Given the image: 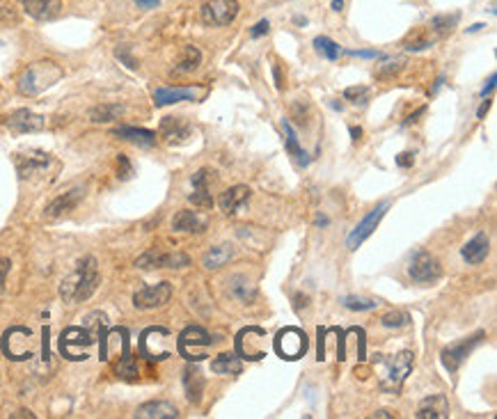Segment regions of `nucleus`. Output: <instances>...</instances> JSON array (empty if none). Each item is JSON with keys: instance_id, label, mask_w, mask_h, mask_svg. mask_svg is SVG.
Wrapping results in <instances>:
<instances>
[{"instance_id": "nucleus-1", "label": "nucleus", "mask_w": 497, "mask_h": 419, "mask_svg": "<svg viewBox=\"0 0 497 419\" xmlns=\"http://www.w3.org/2000/svg\"><path fill=\"white\" fill-rule=\"evenodd\" d=\"M99 286V264L94 257H83L81 262L76 264V271L72 275H67L60 284V296L62 301L74 305V303H83L89 296L96 291Z\"/></svg>"}, {"instance_id": "nucleus-2", "label": "nucleus", "mask_w": 497, "mask_h": 419, "mask_svg": "<svg viewBox=\"0 0 497 419\" xmlns=\"http://www.w3.org/2000/svg\"><path fill=\"white\" fill-rule=\"evenodd\" d=\"M60 78H62V69L55 62H37L28 67L23 76L18 78V92L28 96H37L46 92L48 87H53Z\"/></svg>"}, {"instance_id": "nucleus-3", "label": "nucleus", "mask_w": 497, "mask_h": 419, "mask_svg": "<svg viewBox=\"0 0 497 419\" xmlns=\"http://www.w3.org/2000/svg\"><path fill=\"white\" fill-rule=\"evenodd\" d=\"M213 344L211 335L200 325H188L186 330L179 335L177 348L188 362H202L206 357V348Z\"/></svg>"}, {"instance_id": "nucleus-4", "label": "nucleus", "mask_w": 497, "mask_h": 419, "mask_svg": "<svg viewBox=\"0 0 497 419\" xmlns=\"http://www.w3.org/2000/svg\"><path fill=\"white\" fill-rule=\"evenodd\" d=\"M408 273L413 277V282H417V284H431V282H435V279H440L442 266H440V262L431 252L417 250L413 255V259H411Z\"/></svg>"}, {"instance_id": "nucleus-5", "label": "nucleus", "mask_w": 497, "mask_h": 419, "mask_svg": "<svg viewBox=\"0 0 497 419\" xmlns=\"http://www.w3.org/2000/svg\"><path fill=\"white\" fill-rule=\"evenodd\" d=\"M275 351L284 360H298L307 353V335L298 328H284L275 337Z\"/></svg>"}, {"instance_id": "nucleus-6", "label": "nucleus", "mask_w": 497, "mask_h": 419, "mask_svg": "<svg viewBox=\"0 0 497 419\" xmlns=\"http://www.w3.org/2000/svg\"><path fill=\"white\" fill-rule=\"evenodd\" d=\"M387 206H390V202L376 204V206L372 208V211L367 213V216L362 218V220L353 227V232L349 234V238H346V245H349V250H357V247H360V245L367 241V238H369V236L376 232V227L381 225L383 216H385V211H387Z\"/></svg>"}, {"instance_id": "nucleus-7", "label": "nucleus", "mask_w": 497, "mask_h": 419, "mask_svg": "<svg viewBox=\"0 0 497 419\" xmlns=\"http://www.w3.org/2000/svg\"><path fill=\"white\" fill-rule=\"evenodd\" d=\"M238 0H208L202 5V21L213 28L230 26L238 16Z\"/></svg>"}, {"instance_id": "nucleus-8", "label": "nucleus", "mask_w": 497, "mask_h": 419, "mask_svg": "<svg viewBox=\"0 0 497 419\" xmlns=\"http://www.w3.org/2000/svg\"><path fill=\"white\" fill-rule=\"evenodd\" d=\"M413 362H415V355L411 351H401L399 355H394V360L387 362V374L385 378L381 381V387L385 392H392L396 394L401 390V385L406 381V376L411 374V369H413Z\"/></svg>"}, {"instance_id": "nucleus-9", "label": "nucleus", "mask_w": 497, "mask_h": 419, "mask_svg": "<svg viewBox=\"0 0 497 419\" xmlns=\"http://www.w3.org/2000/svg\"><path fill=\"white\" fill-rule=\"evenodd\" d=\"M266 330L257 325L245 328V330L238 333L236 337V353L245 357V360H262L266 357Z\"/></svg>"}, {"instance_id": "nucleus-10", "label": "nucleus", "mask_w": 497, "mask_h": 419, "mask_svg": "<svg viewBox=\"0 0 497 419\" xmlns=\"http://www.w3.org/2000/svg\"><path fill=\"white\" fill-rule=\"evenodd\" d=\"M30 337H33V333H30L28 328H21V325L9 328L3 337V353L9 360H28V357H33Z\"/></svg>"}, {"instance_id": "nucleus-11", "label": "nucleus", "mask_w": 497, "mask_h": 419, "mask_svg": "<svg viewBox=\"0 0 497 419\" xmlns=\"http://www.w3.org/2000/svg\"><path fill=\"white\" fill-rule=\"evenodd\" d=\"M53 165L51 154L39 152V149H28V152L16 154V169L21 179H33L39 174H46L48 167Z\"/></svg>"}, {"instance_id": "nucleus-12", "label": "nucleus", "mask_w": 497, "mask_h": 419, "mask_svg": "<svg viewBox=\"0 0 497 419\" xmlns=\"http://www.w3.org/2000/svg\"><path fill=\"white\" fill-rule=\"evenodd\" d=\"M172 296V284L170 282H158V284H147L140 286L138 291L133 294V305L135 309H156V307H163Z\"/></svg>"}, {"instance_id": "nucleus-13", "label": "nucleus", "mask_w": 497, "mask_h": 419, "mask_svg": "<svg viewBox=\"0 0 497 419\" xmlns=\"http://www.w3.org/2000/svg\"><path fill=\"white\" fill-rule=\"evenodd\" d=\"M191 264V257L184 252H161L152 247L143 257H138L135 266L143 271H152V268H186Z\"/></svg>"}, {"instance_id": "nucleus-14", "label": "nucleus", "mask_w": 497, "mask_h": 419, "mask_svg": "<svg viewBox=\"0 0 497 419\" xmlns=\"http://www.w3.org/2000/svg\"><path fill=\"white\" fill-rule=\"evenodd\" d=\"M484 333H474L472 337H468V339H463V342H459V344H454V346H449V348H445V351L440 353V357H442V364H445V369L449 374H454L456 369H459L463 362H465V357H468L476 346H479L481 342H484Z\"/></svg>"}, {"instance_id": "nucleus-15", "label": "nucleus", "mask_w": 497, "mask_h": 419, "mask_svg": "<svg viewBox=\"0 0 497 419\" xmlns=\"http://www.w3.org/2000/svg\"><path fill=\"white\" fill-rule=\"evenodd\" d=\"M89 344H92V335L83 330V328H67L62 337H60V351L69 360H85L87 355L78 351V348H87Z\"/></svg>"}, {"instance_id": "nucleus-16", "label": "nucleus", "mask_w": 497, "mask_h": 419, "mask_svg": "<svg viewBox=\"0 0 497 419\" xmlns=\"http://www.w3.org/2000/svg\"><path fill=\"white\" fill-rule=\"evenodd\" d=\"M85 195V188H72V191H67L62 195H57L51 204H48L44 208V218H48V220H55V218H62L65 213L74 211V208L78 206V202L83 199Z\"/></svg>"}, {"instance_id": "nucleus-17", "label": "nucleus", "mask_w": 497, "mask_h": 419, "mask_svg": "<svg viewBox=\"0 0 497 419\" xmlns=\"http://www.w3.org/2000/svg\"><path fill=\"white\" fill-rule=\"evenodd\" d=\"M7 128L12 131L14 135H23V133H37L44 128V117L37 115V113H30V111H16L7 117Z\"/></svg>"}, {"instance_id": "nucleus-18", "label": "nucleus", "mask_w": 497, "mask_h": 419, "mask_svg": "<svg viewBox=\"0 0 497 419\" xmlns=\"http://www.w3.org/2000/svg\"><path fill=\"white\" fill-rule=\"evenodd\" d=\"M417 419H447L449 417V401L445 394H431L420 403L415 413Z\"/></svg>"}, {"instance_id": "nucleus-19", "label": "nucleus", "mask_w": 497, "mask_h": 419, "mask_svg": "<svg viewBox=\"0 0 497 419\" xmlns=\"http://www.w3.org/2000/svg\"><path fill=\"white\" fill-rule=\"evenodd\" d=\"M161 138L167 145H184L191 138V126L179 117H165L161 124Z\"/></svg>"}, {"instance_id": "nucleus-20", "label": "nucleus", "mask_w": 497, "mask_h": 419, "mask_svg": "<svg viewBox=\"0 0 497 419\" xmlns=\"http://www.w3.org/2000/svg\"><path fill=\"white\" fill-rule=\"evenodd\" d=\"M184 390H186V398L191 401L193 406H197L202 401V394H204V376L202 371L197 369L195 364H188L184 369Z\"/></svg>"}, {"instance_id": "nucleus-21", "label": "nucleus", "mask_w": 497, "mask_h": 419, "mask_svg": "<svg viewBox=\"0 0 497 419\" xmlns=\"http://www.w3.org/2000/svg\"><path fill=\"white\" fill-rule=\"evenodd\" d=\"M230 286H227V291H230L232 298H236L238 303H245V305H250L255 298H257V284L252 282L247 275H232L230 277V282H227Z\"/></svg>"}, {"instance_id": "nucleus-22", "label": "nucleus", "mask_w": 497, "mask_h": 419, "mask_svg": "<svg viewBox=\"0 0 497 419\" xmlns=\"http://www.w3.org/2000/svg\"><path fill=\"white\" fill-rule=\"evenodd\" d=\"M172 229H174V232H186V234H200V232H204V229H206V220L197 211L184 208V211H179L174 216Z\"/></svg>"}, {"instance_id": "nucleus-23", "label": "nucleus", "mask_w": 497, "mask_h": 419, "mask_svg": "<svg viewBox=\"0 0 497 419\" xmlns=\"http://www.w3.org/2000/svg\"><path fill=\"white\" fill-rule=\"evenodd\" d=\"M197 99V89L193 87H161L154 92V101L156 106H170L179 101H195Z\"/></svg>"}, {"instance_id": "nucleus-24", "label": "nucleus", "mask_w": 497, "mask_h": 419, "mask_svg": "<svg viewBox=\"0 0 497 419\" xmlns=\"http://www.w3.org/2000/svg\"><path fill=\"white\" fill-rule=\"evenodd\" d=\"M60 3L62 0H21L23 9L33 18H37V21H48V18L57 16Z\"/></svg>"}, {"instance_id": "nucleus-25", "label": "nucleus", "mask_w": 497, "mask_h": 419, "mask_svg": "<svg viewBox=\"0 0 497 419\" xmlns=\"http://www.w3.org/2000/svg\"><path fill=\"white\" fill-rule=\"evenodd\" d=\"M135 417L138 419H174L179 417V410L167 401H149L138 408Z\"/></svg>"}, {"instance_id": "nucleus-26", "label": "nucleus", "mask_w": 497, "mask_h": 419, "mask_svg": "<svg viewBox=\"0 0 497 419\" xmlns=\"http://www.w3.org/2000/svg\"><path fill=\"white\" fill-rule=\"evenodd\" d=\"M247 199H250V188L247 186H232L230 191H225L220 195V199H218V204H220V208L225 213H236L238 208H241Z\"/></svg>"}, {"instance_id": "nucleus-27", "label": "nucleus", "mask_w": 497, "mask_h": 419, "mask_svg": "<svg viewBox=\"0 0 497 419\" xmlns=\"http://www.w3.org/2000/svg\"><path fill=\"white\" fill-rule=\"evenodd\" d=\"M488 236H486V232H479L476 234L472 241H468V245L463 247L461 250V255H463V259L468 264H481L486 257H488Z\"/></svg>"}, {"instance_id": "nucleus-28", "label": "nucleus", "mask_w": 497, "mask_h": 419, "mask_svg": "<svg viewBox=\"0 0 497 419\" xmlns=\"http://www.w3.org/2000/svg\"><path fill=\"white\" fill-rule=\"evenodd\" d=\"M113 135L119 138V140H128V143L140 145V147H154L156 145V133L147 131V128L119 126V128H113Z\"/></svg>"}, {"instance_id": "nucleus-29", "label": "nucleus", "mask_w": 497, "mask_h": 419, "mask_svg": "<svg viewBox=\"0 0 497 419\" xmlns=\"http://www.w3.org/2000/svg\"><path fill=\"white\" fill-rule=\"evenodd\" d=\"M211 371L213 374H220V376H238L243 371V364H241V357L236 353H223L218 355L216 360L211 362Z\"/></svg>"}, {"instance_id": "nucleus-30", "label": "nucleus", "mask_w": 497, "mask_h": 419, "mask_svg": "<svg viewBox=\"0 0 497 419\" xmlns=\"http://www.w3.org/2000/svg\"><path fill=\"white\" fill-rule=\"evenodd\" d=\"M234 257V250H232V245H216L211 247L204 257H202V266L206 268V271H216V268H220L225 266L230 259Z\"/></svg>"}, {"instance_id": "nucleus-31", "label": "nucleus", "mask_w": 497, "mask_h": 419, "mask_svg": "<svg viewBox=\"0 0 497 419\" xmlns=\"http://www.w3.org/2000/svg\"><path fill=\"white\" fill-rule=\"evenodd\" d=\"M119 115H124V106H119V104H101V106H94L92 111H89V122L108 124V122H113V119H117Z\"/></svg>"}, {"instance_id": "nucleus-32", "label": "nucleus", "mask_w": 497, "mask_h": 419, "mask_svg": "<svg viewBox=\"0 0 497 419\" xmlns=\"http://www.w3.org/2000/svg\"><path fill=\"white\" fill-rule=\"evenodd\" d=\"M200 62H202V53L197 51L195 46H186L184 53H182V60H179L172 69V74H191L200 67Z\"/></svg>"}, {"instance_id": "nucleus-33", "label": "nucleus", "mask_w": 497, "mask_h": 419, "mask_svg": "<svg viewBox=\"0 0 497 419\" xmlns=\"http://www.w3.org/2000/svg\"><path fill=\"white\" fill-rule=\"evenodd\" d=\"M456 23H459V14H452V16L449 14H440V16L431 18L429 30L433 33V39H442V37L454 33Z\"/></svg>"}, {"instance_id": "nucleus-34", "label": "nucleus", "mask_w": 497, "mask_h": 419, "mask_svg": "<svg viewBox=\"0 0 497 419\" xmlns=\"http://www.w3.org/2000/svg\"><path fill=\"white\" fill-rule=\"evenodd\" d=\"M282 126H284V133H286V152H289L298 163L307 165V163H310V158H307L305 149L301 147V143H298V135L294 131L291 122H282Z\"/></svg>"}, {"instance_id": "nucleus-35", "label": "nucleus", "mask_w": 497, "mask_h": 419, "mask_svg": "<svg viewBox=\"0 0 497 419\" xmlns=\"http://www.w3.org/2000/svg\"><path fill=\"white\" fill-rule=\"evenodd\" d=\"M122 346H124V353H122V362L117 364V374L122 376V378H126V381H133V378L138 376V367H135V362H133L131 353H128L126 333H124V342H122Z\"/></svg>"}, {"instance_id": "nucleus-36", "label": "nucleus", "mask_w": 497, "mask_h": 419, "mask_svg": "<svg viewBox=\"0 0 497 419\" xmlns=\"http://www.w3.org/2000/svg\"><path fill=\"white\" fill-rule=\"evenodd\" d=\"M314 48L316 51H319L325 60H337L342 55V46L337 44V42H333L330 37H316L314 39Z\"/></svg>"}, {"instance_id": "nucleus-37", "label": "nucleus", "mask_w": 497, "mask_h": 419, "mask_svg": "<svg viewBox=\"0 0 497 419\" xmlns=\"http://www.w3.org/2000/svg\"><path fill=\"white\" fill-rule=\"evenodd\" d=\"M406 60L403 57H394V60H385L383 65H379V69H376V78H381V81H387V78L396 76L403 69Z\"/></svg>"}, {"instance_id": "nucleus-38", "label": "nucleus", "mask_w": 497, "mask_h": 419, "mask_svg": "<svg viewBox=\"0 0 497 419\" xmlns=\"http://www.w3.org/2000/svg\"><path fill=\"white\" fill-rule=\"evenodd\" d=\"M369 94H372V89L364 87V85H353V87L344 89V99L355 106H364L367 101H369Z\"/></svg>"}, {"instance_id": "nucleus-39", "label": "nucleus", "mask_w": 497, "mask_h": 419, "mask_svg": "<svg viewBox=\"0 0 497 419\" xmlns=\"http://www.w3.org/2000/svg\"><path fill=\"white\" fill-rule=\"evenodd\" d=\"M342 305L346 309H353V312H369V309L379 307V303H376V301H367V298H357V296L342 298Z\"/></svg>"}, {"instance_id": "nucleus-40", "label": "nucleus", "mask_w": 497, "mask_h": 419, "mask_svg": "<svg viewBox=\"0 0 497 419\" xmlns=\"http://www.w3.org/2000/svg\"><path fill=\"white\" fill-rule=\"evenodd\" d=\"M188 199H191L193 206H200V208H211L213 206V197H211V193H208V188H195V193Z\"/></svg>"}, {"instance_id": "nucleus-41", "label": "nucleus", "mask_w": 497, "mask_h": 419, "mask_svg": "<svg viewBox=\"0 0 497 419\" xmlns=\"http://www.w3.org/2000/svg\"><path fill=\"white\" fill-rule=\"evenodd\" d=\"M381 323L385 328H403V325L411 323V316L406 314V312H390V314H385L381 318Z\"/></svg>"}, {"instance_id": "nucleus-42", "label": "nucleus", "mask_w": 497, "mask_h": 419, "mask_svg": "<svg viewBox=\"0 0 497 419\" xmlns=\"http://www.w3.org/2000/svg\"><path fill=\"white\" fill-rule=\"evenodd\" d=\"M433 42H435L433 37L424 35V33H417L415 37H411L408 42H406V48H408V51H424V48H429Z\"/></svg>"}, {"instance_id": "nucleus-43", "label": "nucleus", "mask_w": 497, "mask_h": 419, "mask_svg": "<svg viewBox=\"0 0 497 419\" xmlns=\"http://www.w3.org/2000/svg\"><path fill=\"white\" fill-rule=\"evenodd\" d=\"M131 174H133L131 161H128L124 154H119L117 156V177L122 179V181H126V179H131Z\"/></svg>"}, {"instance_id": "nucleus-44", "label": "nucleus", "mask_w": 497, "mask_h": 419, "mask_svg": "<svg viewBox=\"0 0 497 419\" xmlns=\"http://www.w3.org/2000/svg\"><path fill=\"white\" fill-rule=\"evenodd\" d=\"M413 163H415V156L411 152H403V154L396 156V165L399 167H411Z\"/></svg>"}, {"instance_id": "nucleus-45", "label": "nucleus", "mask_w": 497, "mask_h": 419, "mask_svg": "<svg viewBox=\"0 0 497 419\" xmlns=\"http://www.w3.org/2000/svg\"><path fill=\"white\" fill-rule=\"evenodd\" d=\"M268 28H271V23H268V21H259V23H257L252 30H250V37H262V35H266L268 33Z\"/></svg>"}, {"instance_id": "nucleus-46", "label": "nucleus", "mask_w": 497, "mask_h": 419, "mask_svg": "<svg viewBox=\"0 0 497 419\" xmlns=\"http://www.w3.org/2000/svg\"><path fill=\"white\" fill-rule=\"evenodd\" d=\"M346 55H353V57H381L379 51H342Z\"/></svg>"}, {"instance_id": "nucleus-47", "label": "nucleus", "mask_w": 497, "mask_h": 419, "mask_svg": "<svg viewBox=\"0 0 497 419\" xmlns=\"http://www.w3.org/2000/svg\"><path fill=\"white\" fill-rule=\"evenodd\" d=\"M9 259H0V289H3V282H5V275L9 273Z\"/></svg>"}, {"instance_id": "nucleus-48", "label": "nucleus", "mask_w": 497, "mask_h": 419, "mask_svg": "<svg viewBox=\"0 0 497 419\" xmlns=\"http://www.w3.org/2000/svg\"><path fill=\"white\" fill-rule=\"evenodd\" d=\"M495 74H491V78H488V85H486L484 89H481V99H486V96H491L493 94V89H495Z\"/></svg>"}, {"instance_id": "nucleus-49", "label": "nucleus", "mask_w": 497, "mask_h": 419, "mask_svg": "<svg viewBox=\"0 0 497 419\" xmlns=\"http://www.w3.org/2000/svg\"><path fill=\"white\" fill-rule=\"evenodd\" d=\"M488 108H491V99H488V96H486V99H484V104H481V108H479V111H476V117H479V119H481V117H484L486 113H488Z\"/></svg>"}, {"instance_id": "nucleus-50", "label": "nucleus", "mask_w": 497, "mask_h": 419, "mask_svg": "<svg viewBox=\"0 0 497 419\" xmlns=\"http://www.w3.org/2000/svg\"><path fill=\"white\" fill-rule=\"evenodd\" d=\"M138 5H140L143 9H154V7H158V0H135Z\"/></svg>"}, {"instance_id": "nucleus-51", "label": "nucleus", "mask_w": 497, "mask_h": 419, "mask_svg": "<svg viewBox=\"0 0 497 419\" xmlns=\"http://www.w3.org/2000/svg\"><path fill=\"white\" fill-rule=\"evenodd\" d=\"M426 113V108H420V111H417L415 115H411L408 117V122H406V124H411V122H417V117H420V115H424Z\"/></svg>"}, {"instance_id": "nucleus-52", "label": "nucleus", "mask_w": 497, "mask_h": 419, "mask_svg": "<svg viewBox=\"0 0 497 419\" xmlns=\"http://www.w3.org/2000/svg\"><path fill=\"white\" fill-rule=\"evenodd\" d=\"M351 135H353V140L357 143V140H360V135H362V128H355V126H351Z\"/></svg>"}, {"instance_id": "nucleus-53", "label": "nucleus", "mask_w": 497, "mask_h": 419, "mask_svg": "<svg viewBox=\"0 0 497 419\" xmlns=\"http://www.w3.org/2000/svg\"><path fill=\"white\" fill-rule=\"evenodd\" d=\"M342 7H344V0H333V9H335V12H340Z\"/></svg>"}, {"instance_id": "nucleus-54", "label": "nucleus", "mask_w": 497, "mask_h": 419, "mask_svg": "<svg viewBox=\"0 0 497 419\" xmlns=\"http://www.w3.org/2000/svg\"><path fill=\"white\" fill-rule=\"evenodd\" d=\"M12 417H35L33 413H28V410H18L16 415H12Z\"/></svg>"}, {"instance_id": "nucleus-55", "label": "nucleus", "mask_w": 497, "mask_h": 419, "mask_svg": "<svg viewBox=\"0 0 497 419\" xmlns=\"http://www.w3.org/2000/svg\"><path fill=\"white\" fill-rule=\"evenodd\" d=\"M374 417H392L390 413H387V410H379V413H376Z\"/></svg>"}, {"instance_id": "nucleus-56", "label": "nucleus", "mask_w": 497, "mask_h": 419, "mask_svg": "<svg viewBox=\"0 0 497 419\" xmlns=\"http://www.w3.org/2000/svg\"><path fill=\"white\" fill-rule=\"evenodd\" d=\"M316 225H328V218H316Z\"/></svg>"}]
</instances>
